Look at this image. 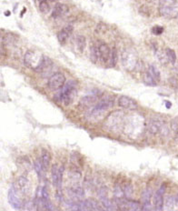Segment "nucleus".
<instances>
[{
  "instance_id": "obj_33",
  "label": "nucleus",
  "mask_w": 178,
  "mask_h": 211,
  "mask_svg": "<svg viewBox=\"0 0 178 211\" xmlns=\"http://www.w3.org/2000/svg\"><path fill=\"white\" fill-rule=\"evenodd\" d=\"M165 106H166V108H170L172 107V103L169 101H165Z\"/></svg>"
},
{
  "instance_id": "obj_32",
  "label": "nucleus",
  "mask_w": 178,
  "mask_h": 211,
  "mask_svg": "<svg viewBox=\"0 0 178 211\" xmlns=\"http://www.w3.org/2000/svg\"><path fill=\"white\" fill-rule=\"evenodd\" d=\"M152 32H153V34H154V35L159 36V35H161V34L164 32V28H163V27H160V26H155V27L153 28Z\"/></svg>"
},
{
  "instance_id": "obj_4",
  "label": "nucleus",
  "mask_w": 178,
  "mask_h": 211,
  "mask_svg": "<svg viewBox=\"0 0 178 211\" xmlns=\"http://www.w3.org/2000/svg\"><path fill=\"white\" fill-rule=\"evenodd\" d=\"M65 84V77L60 73V72H56L55 74H53L47 82V86L51 90H57L62 88Z\"/></svg>"
},
{
  "instance_id": "obj_13",
  "label": "nucleus",
  "mask_w": 178,
  "mask_h": 211,
  "mask_svg": "<svg viewBox=\"0 0 178 211\" xmlns=\"http://www.w3.org/2000/svg\"><path fill=\"white\" fill-rule=\"evenodd\" d=\"M164 129H165V127L163 122L160 120H152L150 121L148 125V130L152 134H157L159 132H162Z\"/></svg>"
},
{
  "instance_id": "obj_34",
  "label": "nucleus",
  "mask_w": 178,
  "mask_h": 211,
  "mask_svg": "<svg viewBox=\"0 0 178 211\" xmlns=\"http://www.w3.org/2000/svg\"><path fill=\"white\" fill-rule=\"evenodd\" d=\"M5 16H10V11H6V12H5Z\"/></svg>"
},
{
  "instance_id": "obj_22",
  "label": "nucleus",
  "mask_w": 178,
  "mask_h": 211,
  "mask_svg": "<svg viewBox=\"0 0 178 211\" xmlns=\"http://www.w3.org/2000/svg\"><path fill=\"white\" fill-rule=\"evenodd\" d=\"M143 79H144L145 84V85H147V86H156V83H157V82L154 80V78L151 76V74H150L148 71L144 75Z\"/></svg>"
},
{
  "instance_id": "obj_28",
  "label": "nucleus",
  "mask_w": 178,
  "mask_h": 211,
  "mask_svg": "<svg viewBox=\"0 0 178 211\" xmlns=\"http://www.w3.org/2000/svg\"><path fill=\"white\" fill-rule=\"evenodd\" d=\"M176 4V0H159V7H170Z\"/></svg>"
},
{
  "instance_id": "obj_11",
  "label": "nucleus",
  "mask_w": 178,
  "mask_h": 211,
  "mask_svg": "<svg viewBox=\"0 0 178 211\" xmlns=\"http://www.w3.org/2000/svg\"><path fill=\"white\" fill-rule=\"evenodd\" d=\"M72 32H73V26L72 25H67L64 28H62V30L57 35V39H58L59 43L64 45L66 42V40H67V38L70 37Z\"/></svg>"
},
{
  "instance_id": "obj_20",
  "label": "nucleus",
  "mask_w": 178,
  "mask_h": 211,
  "mask_svg": "<svg viewBox=\"0 0 178 211\" xmlns=\"http://www.w3.org/2000/svg\"><path fill=\"white\" fill-rule=\"evenodd\" d=\"M76 46H77V49L82 53L85 46H86V40H85V37L84 36H77L76 37Z\"/></svg>"
},
{
  "instance_id": "obj_19",
  "label": "nucleus",
  "mask_w": 178,
  "mask_h": 211,
  "mask_svg": "<svg viewBox=\"0 0 178 211\" xmlns=\"http://www.w3.org/2000/svg\"><path fill=\"white\" fill-rule=\"evenodd\" d=\"M97 98H98V96H96V95H89V96H86L82 98L81 104L84 105L85 107H89V106L93 105L94 103H96Z\"/></svg>"
},
{
  "instance_id": "obj_35",
  "label": "nucleus",
  "mask_w": 178,
  "mask_h": 211,
  "mask_svg": "<svg viewBox=\"0 0 178 211\" xmlns=\"http://www.w3.org/2000/svg\"><path fill=\"white\" fill-rule=\"evenodd\" d=\"M26 11H27V9H26V8H24V10L22 11V13H21V16H23V14H25V13H26Z\"/></svg>"
},
{
  "instance_id": "obj_15",
  "label": "nucleus",
  "mask_w": 178,
  "mask_h": 211,
  "mask_svg": "<svg viewBox=\"0 0 178 211\" xmlns=\"http://www.w3.org/2000/svg\"><path fill=\"white\" fill-rule=\"evenodd\" d=\"M68 12V7L65 4H57L53 9L52 12V17L54 18H58L63 16H65L66 13Z\"/></svg>"
},
{
  "instance_id": "obj_5",
  "label": "nucleus",
  "mask_w": 178,
  "mask_h": 211,
  "mask_svg": "<svg viewBox=\"0 0 178 211\" xmlns=\"http://www.w3.org/2000/svg\"><path fill=\"white\" fill-rule=\"evenodd\" d=\"M64 175V167L61 166L58 168L56 165H54L52 168V181L53 185L56 187L57 193L59 194V190L62 189V180Z\"/></svg>"
},
{
  "instance_id": "obj_27",
  "label": "nucleus",
  "mask_w": 178,
  "mask_h": 211,
  "mask_svg": "<svg viewBox=\"0 0 178 211\" xmlns=\"http://www.w3.org/2000/svg\"><path fill=\"white\" fill-rule=\"evenodd\" d=\"M18 186H19V189H21V190H23V191H25V189H27V186H28V180L26 178V177H19V179H18Z\"/></svg>"
},
{
  "instance_id": "obj_29",
  "label": "nucleus",
  "mask_w": 178,
  "mask_h": 211,
  "mask_svg": "<svg viewBox=\"0 0 178 211\" xmlns=\"http://www.w3.org/2000/svg\"><path fill=\"white\" fill-rule=\"evenodd\" d=\"M98 58H99L98 48H95V46H92V48H91V59H92V61L93 62H96Z\"/></svg>"
},
{
  "instance_id": "obj_24",
  "label": "nucleus",
  "mask_w": 178,
  "mask_h": 211,
  "mask_svg": "<svg viewBox=\"0 0 178 211\" xmlns=\"http://www.w3.org/2000/svg\"><path fill=\"white\" fill-rule=\"evenodd\" d=\"M35 169H36V174H37L38 177H39V178H42L44 170V168H43V166H42L41 160L36 159V160L35 161Z\"/></svg>"
},
{
  "instance_id": "obj_3",
  "label": "nucleus",
  "mask_w": 178,
  "mask_h": 211,
  "mask_svg": "<svg viewBox=\"0 0 178 211\" xmlns=\"http://www.w3.org/2000/svg\"><path fill=\"white\" fill-rule=\"evenodd\" d=\"M122 64L128 71L134 70L138 64V57L136 53L132 49H125L122 53Z\"/></svg>"
},
{
  "instance_id": "obj_17",
  "label": "nucleus",
  "mask_w": 178,
  "mask_h": 211,
  "mask_svg": "<svg viewBox=\"0 0 178 211\" xmlns=\"http://www.w3.org/2000/svg\"><path fill=\"white\" fill-rule=\"evenodd\" d=\"M41 162H42V166L44 168V170L47 171V169H49V166H50V163H51V155L47 149H44L42 152Z\"/></svg>"
},
{
  "instance_id": "obj_2",
  "label": "nucleus",
  "mask_w": 178,
  "mask_h": 211,
  "mask_svg": "<svg viewBox=\"0 0 178 211\" xmlns=\"http://www.w3.org/2000/svg\"><path fill=\"white\" fill-rule=\"evenodd\" d=\"M76 96V89L75 81H68L62 87L61 91L56 96V99L63 102L65 106H68L71 104L73 99Z\"/></svg>"
},
{
  "instance_id": "obj_12",
  "label": "nucleus",
  "mask_w": 178,
  "mask_h": 211,
  "mask_svg": "<svg viewBox=\"0 0 178 211\" xmlns=\"http://www.w3.org/2000/svg\"><path fill=\"white\" fill-rule=\"evenodd\" d=\"M98 51H99V58L101 59L102 62L106 63L110 59L111 52L112 50H110L109 46L106 44H101L98 46Z\"/></svg>"
},
{
  "instance_id": "obj_18",
  "label": "nucleus",
  "mask_w": 178,
  "mask_h": 211,
  "mask_svg": "<svg viewBox=\"0 0 178 211\" xmlns=\"http://www.w3.org/2000/svg\"><path fill=\"white\" fill-rule=\"evenodd\" d=\"M100 198H101V202H102L104 207H105L107 210H116L117 209V206L113 201H111L106 197V195L100 194Z\"/></svg>"
},
{
  "instance_id": "obj_7",
  "label": "nucleus",
  "mask_w": 178,
  "mask_h": 211,
  "mask_svg": "<svg viewBox=\"0 0 178 211\" xmlns=\"http://www.w3.org/2000/svg\"><path fill=\"white\" fill-rule=\"evenodd\" d=\"M118 105L122 108H125V109H129V110H135V109H137V107H138V104L135 99H133V98L126 97V96H121L119 98Z\"/></svg>"
},
{
  "instance_id": "obj_6",
  "label": "nucleus",
  "mask_w": 178,
  "mask_h": 211,
  "mask_svg": "<svg viewBox=\"0 0 178 211\" xmlns=\"http://www.w3.org/2000/svg\"><path fill=\"white\" fill-rule=\"evenodd\" d=\"M165 189L166 186L165 185H162L159 189L154 193V209L155 210H163V207H164V194L165 192Z\"/></svg>"
},
{
  "instance_id": "obj_23",
  "label": "nucleus",
  "mask_w": 178,
  "mask_h": 211,
  "mask_svg": "<svg viewBox=\"0 0 178 211\" xmlns=\"http://www.w3.org/2000/svg\"><path fill=\"white\" fill-rule=\"evenodd\" d=\"M38 7L39 10L44 14H47L50 11V6L47 2V0H41V1H39Z\"/></svg>"
},
{
  "instance_id": "obj_37",
  "label": "nucleus",
  "mask_w": 178,
  "mask_h": 211,
  "mask_svg": "<svg viewBox=\"0 0 178 211\" xmlns=\"http://www.w3.org/2000/svg\"><path fill=\"white\" fill-rule=\"evenodd\" d=\"M48 1H51V2H55V1H58V0H48Z\"/></svg>"
},
{
  "instance_id": "obj_26",
  "label": "nucleus",
  "mask_w": 178,
  "mask_h": 211,
  "mask_svg": "<svg viewBox=\"0 0 178 211\" xmlns=\"http://www.w3.org/2000/svg\"><path fill=\"white\" fill-rule=\"evenodd\" d=\"M165 53H166V56H167V58H168L169 62L172 63V64H175V62H176V54H175V52L171 48H166Z\"/></svg>"
},
{
  "instance_id": "obj_36",
  "label": "nucleus",
  "mask_w": 178,
  "mask_h": 211,
  "mask_svg": "<svg viewBox=\"0 0 178 211\" xmlns=\"http://www.w3.org/2000/svg\"><path fill=\"white\" fill-rule=\"evenodd\" d=\"M175 202L178 204V195H177V197H176V198H175Z\"/></svg>"
},
{
  "instance_id": "obj_16",
  "label": "nucleus",
  "mask_w": 178,
  "mask_h": 211,
  "mask_svg": "<svg viewBox=\"0 0 178 211\" xmlns=\"http://www.w3.org/2000/svg\"><path fill=\"white\" fill-rule=\"evenodd\" d=\"M69 195L71 196L73 201H79L80 198H82L85 195V192L83 189L79 186H72L69 190Z\"/></svg>"
},
{
  "instance_id": "obj_25",
  "label": "nucleus",
  "mask_w": 178,
  "mask_h": 211,
  "mask_svg": "<svg viewBox=\"0 0 178 211\" xmlns=\"http://www.w3.org/2000/svg\"><path fill=\"white\" fill-rule=\"evenodd\" d=\"M117 62V51L116 49L114 48L112 49V52H111V56H110V59L108 61L109 63V66H115Z\"/></svg>"
},
{
  "instance_id": "obj_21",
  "label": "nucleus",
  "mask_w": 178,
  "mask_h": 211,
  "mask_svg": "<svg viewBox=\"0 0 178 211\" xmlns=\"http://www.w3.org/2000/svg\"><path fill=\"white\" fill-rule=\"evenodd\" d=\"M148 72L151 74V76L154 78V80L156 82H158L160 80L161 75H160L159 70L156 68V66H154V65H150L149 68H148Z\"/></svg>"
},
{
  "instance_id": "obj_9",
  "label": "nucleus",
  "mask_w": 178,
  "mask_h": 211,
  "mask_svg": "<svg viewBox=\"0 0 178 211\" xmlns=\"http://www.w3.org/2000/svg\"><path fill=\"white\" fill-rule=\"evenodd\" d=\"M113 102L114 100L111 98H105L102 99L101 101H99L92 109V114L93 115H96L99 114L103 111H105L106 109H108L109 107H111L113 106Z\"/></svg>"
},
{
  "instance_id": "obj_1",
  "label": "nucleus",
  "mask_w": 178,
  "mask_h": 211,
  "mask_svg": "<svg viewBox=\"0 0 178 211\" xmlns=\"http://www.w3.org/2000/svg\"><path fill=\"white\" fill-rule=\"evenodd\" d=\"M44 57L46 56L38 51L28 50L24 56V63L28 68L36 72H40L44 62Z\"/></svg>"
},
{
  "instance_id": "obj_10",
  "label": "nucleus",
  "mask_w": 178,
  "mask_h": 211,
  "mask_svg": "<svg viewBox=\"0 0 178 211\" xmlns=\"http://www.w3.org/2000/svg\"><path fill=\"white\" fill-rule=\"evenodd\" d=\"M8 202L15 209L18 210V209H21L22 207V202L19 197L17 196L14 186H11V189L8 191Z\"/></svg>"
},
{
  "instance_id": "obj_14",
  "label": "nucleus",
  "mask_w": 178,
  "mask_h": 211,
  "mask_svg": "<svg viewBox=\"0 0 178 211\" xmlns=\"http://www.w3.org/2000/svg\"><path fill=\"white\" fill-rule=\"evenodd\" d=\"M151 198H152V191L150 189H145L142 195V210H151Z\"/></svg>"
},
{
  "instance_id": "obj_8",
  "label": "nucleus",
  "mask_w": 178,
  "mask_h": 211,
  "mask_svg": "<svg viewBox=\"0 0 178 211\" xmlns=\"http://www.w3.org/2000/svg\"><path fill=\"white\" fill-rule=\"evenodd\" d=\"M159 12L161 16L166 18H176L178 17V4L176 3L174 6L159 7Z\"/></svg>"
},
{
  "instance_id": "obj_31",
  "label": "nucleus",
  "mask_w": 178,
  "mask_h": 211,
  "mask_svg": "<svg viewBox=\"0 0 178 211\" xmlns=\"http://www.w3.org/2000/svg\"><path fill=\"white\" fill-rule=\"evenodd\" d=\"M174 203H176L174 199V198L172 197H168L165 200V207L168 208V209H173L174 206Z\"/></svg>"
},
{
  "instance_id": "obj_30",
  "label": "nucleus",
  "mask_w": 178,
  "mask_h": 211,
  "mask_svg": "<svg viewBox=\"0 0 178 211\" xmlns=\"http://www.w3.org/2000/svg\"><path fill=\"white\" fill-rule=\"evenodd\" d=\"M14 41H16V37L11 33L7 34L3 37V44H12Z\"/></svg>"
}]
</instances>
